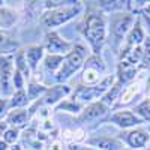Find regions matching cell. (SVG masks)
<instances>
[{"mask_svg":"<svg viewBox=\"0 0 150 150\" xmlns=\"http://www.w3.org/2000/svg\"><path fill=\"white\" fill-rule=\"evenodd\" d=\"M24 80H26V78L23 77V74L15 69V74H14V89L23 90L24 89Z\"/></svg>","mask_w":150,"mask_h":150,"instance_id":"cell-30","label":"cell"},{"mask_svg":"<svg viewBox=\"0 0 150 150\" xmlns=\"http://www.w3.org/2000/svg\"><path fill=\"white\" fill-rule=\"evenodd\" d=\"M29 111L24 110V108H17V110H12L8 112V117H6V123L11 125L12 128H21L24 125H27L29 122Z\"/></svg>","mask_w":150,"mask_h":150,"instance_id":"cell-16","label":"cell"},{"mask_svg":"<svg viewBox=\"0 0 150 150\" xmlns=\"http://www.w3.org/2000/svg\"><path fill=\"white\" fill-rule=\"evenodd\" d=\"M6 129H8V123L6 122H2V123H0V137H3V134L6 132Z\"/></svg>","mask_w":150,"mask_h":150,"instance_id":"cell-34","label":"cell"},{"mask_svg":"<svg viewBox=\"0 0 150 150\" xmlns=\"http://www.w3.org/2000/svg\"><path fill=\"white\" fill-rule=\"evenodd\" d=\"M56 111H68V112H81L83 111V104L74 101V99H63L60 104H57Z\"/></svg>","mask_w":150,"mask_h":150,"instance_id":"cell-21","label":"cell"},{"mask_svg":"<svg viewBox=\"0 0 150 150\" xmlns=\"http://www.w3.org/2000/svg\"><path fill=\"white\" fill-rule=\"evenodd\" d=\"M0 150H8V144L3 140H0Z\"/></svg>","mask_w":150,"mask_h":150,"instance_id":"cell-35","label":"cell"},{"mask_svg":"<svg viewBox=\"0 0 150 150\" xmlns=\"http://www.w3.org/2000/svg\"><path fill=\"white\" fill-rule=\"evenodd\" d=\"M122 84H119L117 83V80H116V83H114V86L111 87V89L99 99L102 104H105L110 110H111V107H116V104H117V101H119V98H120V93H122Z\"/></svg>","mask_w":150,"mask_h":150,"instance_id":"cell-18","label":"cell"},{"mask_svg":"<svg viewBox=\"0 0 150 150\" xmlns=\"http://www.w3.org/2000/svg\"><path fill=\"white\" fill-rule=\"evenodd\" d=\"M135 18L129 12H116V14H111L110 18V38H112V45H114V53L119 54L120 48L126 39L128 33L131 32Z\"/></svg>","mask_w":150,"mask_h":150,"instance_id":"cell-2","label":"cell"},{"mask_svg":"<svg viewBox=\"0 0 150 150\" xmlns=\"http://www.w3.org/2000/svg\"><path fill=\"white\" fill-rule=\"evenodd\" d=\"M9 107V101L6 98H2L0 99V117H2L5 112H6V108Z\"/></svg>","mask_w":150,"mask_h":150,"instance_id":"cell-32","label":"cell"},{"mask_svg":"<svg viewBox=\"0 0 150 150\" xmlns=\"http://www.w3.org/2000/svg\"><path fill=\"white\" fill-rule=\"evenodd\" d=\"M81 30H83L86 41L89 42L93 54L101 56L99 53H101L104 44L107 42V36H108L107 20L104 14L98 11H90L84 18V24H83Z\"/></svg>","mask_w":150,"mask_h":150,"instance_id":"cell-1","label":"cell"},{"mask_svg":"<svg viewBox=\"0 0 150 150\" xmlns=\"http://www.w3.org/2000/svg\"><path fill=\"white\" fill-rule=\"evenodd\" d=\"M140 69L150 72V36L146 38V41L143 44V56H141Z\"/></svg>","mask_w":150,"mask_h":150,"instance_id":"cell-24","label":"cell"},{"mask_svg":"<svg viewBox=\"0 0 150 150\" xmlns=\"http://www.w3.org/2000/svg\"><path fill=\"white\" fill-rule=\"evenodd\" d=\"M48 150H66V149H65V144H63V143L56 138L54 141H51V144H50Z\"/></svg>","mask_w":150,"mask_h":150,"instance_id":"cell-31","label":"cell"},{"mask_svg":"<svg viewBox=\"0 0 150 150\" xmlns=\"http://www.w3.org/2000/svg\"><path fill=\"white\" fill-rule=\"evenodd\" d=\"M47 90H48V89H47L44 84H38V83L32 81V83L29 84V87H27V98H29V102H30V101H35V99L39 96V95H45Z\"/></svg>","mask_w":150,"mask_h":150,"instance_id":"cell-25","label":"cell"},{"mask_svg":"<svg viewBox=\"0 0 150 150\" xmlns=\"http://www.w3.org/2000/svg\"><path fill=\"white\" fill-rule=\"evenodd\" d=\"M71 150H72V149H71Z\"/></svg>","mask_w":150,"mask_h":150,"instance_id":"cell-39","label":"cell"},{"mask_svg":"<svg viewBox=\"0 0 150 150\" xmlns=\"http://www.w3.org/2000/svg\"><path fill=\"white\" fill-rule=\"evenodd\" d=\"M141 69L137 68V66L128 65V63H125V62H119L117 72H116V80H117L119 84H122V87H125V86L131 84L132 81H135Z\"/></svg>","mask_w":150,"mask_h":150,"instance_id":"cell-15","label":"cell"},{"mask_svg":"<svg viewBox=\"0 0 150 150\" xmlns=\"http://www.w3.org/2000/svg\"><path fill=\"white\" fill-rule=\"evenodd\" d=\"M12 47H17V44L11 41L9 33L6 30H0V50H5V53H8Z\"/></svg>","mask_w":150,"mask_h":150,"instance_id":"cell-27","label":"cell"},{"mask_svg":"<svg viewBox=\"0 0 150 150\" xmlns=\"http://www.w3.org/2000/svg\"><path fill=\"white\" fill-rule=\"evenodd\" d=\"M71 95V87L68 84H57V86H53L51 89H48L45 92V95L38 101L35 105L30 107L29 110V117H32L35 112H36V108L38 107H42V105H56V104H60L63 101V98Z\"/></svg>","mask_w":150,"mask_h":150,"instance_id":"cell-9","label":"cell"},{"mask_svg":"<svg viewBox=\"0 0 150 150\" xmlns=\"http://www.w3.org/2000/svg\"><path fill=\"white\" fill-rule=\"evenodd\" d=\"M29 104V98H27V93L26 90H17L14 95H12V99L9 101V107L12 108H23V107H26Z\"/></svg>","mask_w":150,"mask_h":150,"instance_id":"cell-23","label":"cell"},{"mask_svg":"<svg viewBox=\"0 0 150 150\" xmlns=\"http://www.w3.org/2000/svg\"><path fill=\"white\" fill-rule=\"evenodd\" d=\"M146 38H147V35H146V32H144V27H143V24H141V20H140V17H137L134 26H132V29H131V32L128 33L126 39H125V42H123V45H122V48H120L119 56L123 54V53H128V51H131V50L140 47V45H143L144 41H146Z\"/></svg>","mask_w":150,"mask_h":150,"instance_id":"cell-11","label":"cell"},{"mask_svg":"<svg viewBox=\"0 0 150 150\" xmlns=\"http://www.w3.org/2000/svg\"><path fill=\"white\" fill-rule=\"evenodd\" d=\"M110 112V108L102 104L101 101H96V102H92L89 104L86 108H83V111L80 112V116L77 117V123L83 125V123H93L99 119L105 117L107 114Z\"/></svg>","mask_w":150,"mask_h":150,"instance_id":"cell-13","label":"cell"},{"mask_svg":"<svg viewBox=\"0 0 150 150\" xmlns=\"http://www.w3.org/2000/svg\"><path fill=\"white\" fill-rule=\"evenodd\" d=\"M146 150H150V147H147V149H146Z\"/></svg>","mask_w":150,"mask_h":150,"instance_id":"cell-38","label":"cell"},{"mask_svg":"<svg viewBox=\"0 0 150 150\" xmlns=\"http://www.w3.org/2000/svg\"><path fill=\"white\" fill-rule=\"evenodd\" d=\"M63 138L68 140V141H75L78 143L84 138V131L83 129H71V131H65L63 132Z\"/></svg>","mask_w":150,"mask_h":150,"instance_id":"cell-28","label":"cell"},{"mask_svg":"<svg viewBox=\"0 0 150 150\" xmlns=\"http://www.w3.org/2000/svg\"><path fill=\"white\" fill-rule=\"evenodd\" d=\"M71 149L72 150H98V149H93V147H83V146H78V144H74Z\"/></svg>","mask_w":150,"mask_h":150,"instance_id":"cell-33","label":"cell"},{"mask_svg":"<svg viewBox=\"0 0 150 150\" xmlns=\"http://www.w3.org/2000/svg\"><path fill=\"white\" fill-rule=\"evenodd\" d=\"M105 71H107V65L102 60V57L92 54L84 62V71H83V75H81V81L87 86L98 84L104 78L102 74H105Z\"/></svg>","mask_w":150,"mask_h":150,"instance_id":"cell-6","label":"cell"},{"mask_svg":"<svg viewBox=\"0 0 150 150\" xmlns=\"http://www.w3.org/2000/svg\"><path fill=\"white\" fill-rule=\"evenodd\" d=\"M15 69L23 74L24 78H29V77H30V69H29V65H27L26 53H24V50H20L18 54H17V57H15Z\"/></svg>","mask_w":150,"mask_h":150,"instance_id":"cell-22","label":"cell"},{"mask_svg":"<svg viewBox=\"0 0 150 150\" xmlns=\"http://www.w3.org/2000/svg\"><path fill=\"white\" fill-rule=\"evenodd\" d=\"M17 20V15L11 9H0V24L2 27H9L12 23Z\"/></svg>","mask_w":150,"mask_h":150,"instance_id":"cell-26","label":"cell"},{"mask_svg":"<svg viewBox=\"0 0 150 150\" xmlns=\"http://www.w3.org/2000/svg\"><path fill=\"white\" fill-rule=\"evenodd\" d=\"M8 150H21V146L20 144H14V146L8 147Z\"/></svg>","mask_w":150,"mask_h":150,"instance_id":"cell-36","label":"cell"},{"mask_svg":"<svg viewBox=\"0 0 150 150\" xmlns=\"http://www.w3.org/2000/svg\"><path fill=\"white\" fill-rule=\"evenodd\" d=\"M147 129H149V134H150V126H149V128H147Z\"/></svg>","mask_w":150,"mask_h":150,"instance_id":"cell-37","label":"cell"},{"mask_svg":"<svg viewBox=\"0 0 150 150\" xmlns=\"http://www.w3.org/2000/svg\"><path fill=\"white\" fill-rule=\"evenodd\" d=\"M14 56L3 54L0 57V93L5 98L14 95Z\"/></svg>","mask_w":150,"mask_h":150,"instance_id":"cell-7","label":"cell"},{"mask_svg":"<svg viewBox=\"0 0 150 150\" xmlns=\"http://www.w3.org/2000/svg\"><path fill=\"white\" fill-rule=\"evenodd\" d=\"M116 83V75H105V77L99 81L98 84L93 86H78L77 89L72 92V98L74 101H77L80 104L87 102V104H92L96 102V99H101L112 86Z\"/></svg>","mask_w":150,"mask_h":150,"instance_id":"cell-3","label":"cell"},{"mask_svg":"<svg viewBox=\"0 0 150 150\" xmlns=\"http://www.w3.org/2000/svg\"><path fill=\"white\" fill-rule=\"evenodd\" d=\"M20 134V129L18 128H8L6 132L3 134V141L6 144H15V141L18 140V135Z\"/></svg>","mask_w":150,"mask_h":150,"instance_id":"cell-29","label":"cell"},{"mask_svg":"<svg viewBox=\"0 0 150 150\" xmlns=\"http://www.w3.org/2000/svg\"><path fill=\"white\" fill-rule=\"evenodd\" d=\"M87 144L92 146L93 149L98 150H125V144L114 137H104V135H96V137H90L86 140Z\"/></svg>","mask_w":150,"mask_h":150,"instance_id":"cell-14","label":"cell"},{"mask_svg":"<svg viewBox=\"0 0 150 150\" xmlns=\"http://www.w3.org/2000/svg\"><path fill=\"white\" fill-rule=\"evenodd\" d=\"M83 8H84V5L81 2H74L72 5H68V6H63V8L47 11L41 17V23L47 29L59 27V26H62V24L68 23L69 20L75 18L83 11Z\"/></svg>","mask_w":150,"mask_h":150,"instance_id":"cell-4","label":"cell"},{"mask_svg":"<svg viewBox=\"0 0 150 150\" xmlns=\"http://www.w3.org/2000/svg\"><path fill=\"white\" fill-rule=\"evenodd\" d=\"M84 57H86V48L83 45H75L71 50V53L65 56L60 69L54 74L56 81L62 84L66 80H69L72 75L77 71H80L81 66L84 65Z\"/></svg>","mask_w":150,"mask_h":150,"instance_id":"cell-5","label":"cell"},{"mask_svg":"<svg viewBox=\"0 0 150 150\" xmlns=\"http://www.w3.org/2000/svg\"><path fill=\"white\" fill-rule=\"evenodd\" d=\"M63 59H65L63 56L48 54V56H45V59H44V66H45L47 71H50L51 74H56V72L60 69L62 63H63Z\"/></svg>","mask_w":150,"mask_h":150,"instance_id":"cell-20","label":"cell"},{"mask_svg":"<svg viewBox=\"0 0 150 150\" xmlns=\"http://www.w3.org/2000/svg\"><path fill=\"white\" fill-rule=\"evenodd\" d=\"M132 111H134L141 120L150 123V98L143 99L140 104H137V105L132 108Z\"/></svg>","mask_w":150,"mask_h":150,"instance_id":"cell-19","label":"cell"},{"mask_svg":"<svg viewBox=\"0 0 150 150\" xmlns=\"http://www.w3.org/2000/svg\"><path fill=\"white\" fill-rule=\"evenodd\" d=\"M44 50H47L48 54H54V56H66L71 53L72 44L62 39V38L56 32H50L44 38Z\"/></svg>","mask_w":150,"mask_h":150,"instance_id":"cell-12","label":"cell"},{"mask_svg":"<svg viewBox=\"0 0 150 150\" xmlns=\"http://www.w3.org/2000/svg\"><path fill=\"white\" fill-rule=\"evenodd\" d=\"M26 53V60L30 71H36L38 69V63L41 62V59L44 57V47L42 45H32L27 50H24Z\"/></svg>","mask_w":150,"mask_h":150,"instance_id":"cell-17","label":"cell"},{"mask_svg":"<svg viewBox=\"0 0 150 150\" xmlns=\"http://www.w3.org/2000/svg\"><path fill=\"white\" fill-rule=\"evenodd\" d=\"M149 98H150V96H149Z\"/></svg>","mask_w":150,"mask_h":150,"instance_id":"cell-40","label":"cell"},{"mask_svg":"<svg viewBox=\"0 0 150 150\" xmlns=\"http://www.w3.org/2000/svg\"><path fill=\"white\" fill-rule=\"evenodd\" d=\"M108 123H112L114 126H117L122 131H128V129L143 126L146 122L141 120L132 110H117L116 112L110 114Z\"/></svg>","mask_w":150,"mask_h":150,"instance_id":"cell-10","label":"cell"},{"mask_svg":"<svg viewBox=\"0 0 150 150\" xmlns=\"http://www.w3.org/2000/svg\"><path fill=\"white\" fill-rule=\"evenodd\" d=\"M119 140L123 144H126L131 150H141L147 146V143H150V134L147 128L138 126L134 129L122 131V134L119 135Z\"/></svg>","mask_w":150,"mask_h":150,"instance_id":"cell-8","label":"cell"}]
</instances>
